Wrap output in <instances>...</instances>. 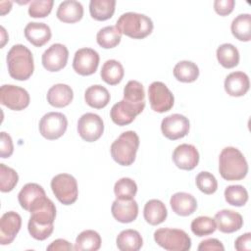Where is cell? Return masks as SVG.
I'll return each mask as SVG.
<instances>
[{
  "label": "cell",
  "instance_id": "cell-31",
  "mask_svg": "<svg viewBox=\"0 0 251 251\" xmlns=\"http://www.w3.org/2000/svg\"><path fill=\"white\" fill-rule=\"evenodd\" d=\"M232 35L240 41L251 39V16L250 14H240L235 17L230 25Z\"/></svg>",
  "mask_w": 251,
  "mask_h": 251
},
{
  "label": "cell",
  "instance_id": "cell-18",
  "mask_svg": "<svg viewBox=\"0 0 251 251\" xmlns=\"http://www.w3.org/2000/svg\"><path fill=\"white\" fill-rule=\"evenodd\" d=\"M215 222L217 228L224 233H231L239 230L243 226L242 216L232 210L224 209L216 213Z\"/></svg>",
  "mask_w": 251,
  "mask_h": 251
},
{
  "label": "cell",
  "instance_id": "cell-23",
  "mask_svg": "<svg viewBox=\"0 0 251 251\" xmlns=\"http://www.w3.org/2000/svg\"><path fill=\"white\" fill-rule=\"evenodd\" d=\"M56 16L63 23L75 24L82 19L83 7L78 1L66 0L58 6Z\"/></svg>",
  "mask_w": 251,
  "mask_h": 251
},
{
  "label": "cell",
  "instance_id": "cell-28",
  "mask_svg": "<svg viewBox=\"0 0 251 251\" xmlns=\"http://www.w3.org/2000/svg\"><path fill=\"white\" fill-rule=\"evenodd\" d=\"M116 243L121 251H137L142 247L143 239L137 230L129 228L119 233Z\"/></svg>",
  "mask_w": 251,
  "mask_h": 251
},
{
  "label": "cell",
  "instance_id": "cell-35",
  "mask_svg": "<svg viewBox=\"0 0 251 251\" xmlns=\"http://www.w3.org/2000/svg\"><path fill=\"white\" fill-rule=\"evenodd\" d=\"M122 39V33L116 25H108L101 28L96 35L97 43L105 49L116 47Z\"/></svg>",
  "mask_w": 251,
  "mask_h": 251
},
{
  "label": "cell",
  "instance_id": "cell-33",
  "mask_svg": "<svg viewBox=\"0 0 251 251\" xmlns=\"http://www.w3.org/2000/svg\"><path fill=\"white\" fill-rule=\"evenodd\" d=\"M218 62L226 69H231L239 63V52L237 48L230 43H224L217 49Z\"/></svg>",
  "mask_w": 251,
  "mask_h": 251
},
{
  "label": "cell",
  "instance_id": "cell-19",
  "mask_svg": "<svg viewBox=\"0 0 251 251\" xmlns=\"http://www.w3.org/2000/svg\"><path fill=\"white\" fill-rule=\"evenodd\" d=\"M112 215L120 223L127 224L133 222L138 215V205L134 199H116L111 207Z\"/></svg>",
  "mask_w": 251,
  "mask_h": 251
},
{
  "label": "cell",
  "instance_id": "cell-25",
  "mask_svg": "<svg viewBox=\"0 0 251 251\" xmlns=\"http://www.w3.org/2000/svg\"><path fill=\"white\" fill-rule=\"evenodd\" d=\"M145 221L151 226L162 224L168 216V211L165 204L158 199H151L146 202L143 209Z\"/></svg>",
  "mask_w": 251,
  "mask_h": 251
},
{
  "label": "cell",
  "instance_id": "cell-38",
  "mask_svg": "<svg viewBox=\"0 0 251 251\" xmlns=\"http://www.w3.org/2000/svg\"><path fill=\"white\" fill-rule=\"evenodd\" d=\"M225 199L229 205L241 207L248 201V192L246 188L240 184L228 185L225 189Z\"/></svg>",
  "mask_w": 251,
  "mask_h": 251
},
{
  "label": "cell",
  "instance_id": "cell-37",
  "mask_svg": "<svg viewBox=\"0 0 251 251\" xmlns=\"http://www.w3.org/2000/svg\"><path fill=\"white\" fill-rule=\"evenodd\" d=\"M137 192L135 181L129 177H122L114 185V193L117 199L130 200L133 199Z\"/></svg>",
  "mask_w": 251,
  "mask_h": 251
},
{
  "label": "cell",
  "instance_id": "cell-46",
  "mask_svg": "<svg viewBox=\"0 0 251 251\" xmlns=\"http://www.w3.org/2000/svg\"><path fill=\"white\" fill-rule=\"evenodd\" d=\"M234 247L238 251H249L251 249V233L246 232L236 238Z\"/></svg>",
  "mask_w": 251,
  "mask_h": 251
},
{
  "label": "cell",
  "instance_id": "cell-36",
  "mask_svg": "<svg viewBox=\"0 0 251 251\" xmlns=\"http://www.w3.org/2000/svg\"><path fill=\"white\" fill-rule=\"evenodd\" d=\"M145 92L143 85L137 80H129L124 88V99L134 105L145 106Z\"/></svg>",
  "mask_w": 251,
  "mask_h": 251
},
{
  "label": "cell",
  "instance_id": "cell-11",
  "mask_svg": "<svg viewBox=\"0 0 251 251\" xmlns=\"http://www.w3.org/2000/svg\"><path fill=\"white\" fill-rule=\"evenodd\" d=\"M103 131L104 123L102 118L97 114L85 113L77 121V132L87 142L98 140L102 136Z\"/></svg>",
  "mask_w": 251,
  "mask_h": 251
},
{
  "label": "cell",
  "instance_id": "cell-17",
  "mask_svg": "<svg viewBox=\"0 0 251 251\" xmlns=\"http://www.w3.org/2000/svg\"><path fill=\"white\" fill-rule=\"evenodd\" d=\"M173 161L177 168L191 171L199 163V152L194 145L183 143L174 150Z\"/></svg>",
  "mask_w": 251,
  "mask_h": 251
},
{
  "label": "cell",
  "instance_id": "cell-29",
  "mask_svg": "<svg viewBox=\"0 0 251 251\" xmlns=\"http://www.w3.org/2000/svg\"><path fill=\"white\" fill-rule=\"evenodd\" d=\"M101 242V236L97 231L92 229H86L81 231L76 236L74 249L77 251H96L100 249Z\"/></svg>",
  "mask_w": 251,
  "mask_h": 251
},
{
  "label": "cell",
  "instance_id": "cell-12",
  "mask_svg": "<svg viewBox=\"0 0 251 251\" xmlns=\"http://www.w3.org/2000/svg\"><path fill=\"white\" fill-rule=\"evenodd\" d=\"M189 120L180 114H172L162 120L161 130L165 137L176 140L184 137L189 131Z\"/></svg>",
  "mask_w": 251,
  "mask_h": 251
},
{
  "label": "cell",
  "instance_id": "cell-7",
  "mask_svg": "<svg viewBox=\"0 0 251 251\" xmlns=\"http://www.w3.org/2000/svg\"><path fill=\"white\" fill-rule=\"evenodd\" d=\"M51 189L64 205L74 204L78 196L76 179L69 174H59L51 179Z\"/></svg>",
  "mask_w": 251,
  "mask_h": 251
},
{
  "label": "cell",
  "instance_id": "cell-6",
  "mask_svg": "<svg viewBox=\"0 0 251 251\" xmlns=\"http://www.w3.org/2000/svg\"><path fill=\"white\" fill-rule=\"evenodd\" d=\"M155 242L168 251H187L191 247L188 234L178 228H159L154 232Z\"/></svg>",
  "mask_w": 251,
  "mask_h": 251
},
{
  "label": "cell",
  "instance_id": "cell-9",
  "mask_svg": "<svg viewBox=\"0 0 251 251\" xmlns=\"http://www.w3.org/2000/svg\"><path fill=\"white\" fill-rule=\"evenodd\" d=\"M150 107L157 113H165L174 106L175 97L171 90L162 81H153L148 87Z\"/></svg>",
  "mask_w": 251,
  "mask_h": 251
},
{
  "label": "cell",
  "instance_id": "cell-22",
  "mask_svg": "<svg viewBox=\"0 0 251 251\" xmlns=\"http://www.w3.org/2000/svg\"><path fill=\"white\" fill-rule=\"evenodd\" d=\"M170 204L173 211L182 217L193 214L197 209V201L195 197L186 192H176L172 195Z\"/></svg>",
  "mask_w": 251,
  "mask_h": 251
},
{
  "label": "cell",
  "instance_id": "cell-8",
  "mask_svg": "<svg viewBox=\"0 0 251 251\" xmlns=\"http://www.w3.org/2000/svg\"><path fill=\"white\" fill-rule=\"evenodd\" d=\"M67 127V117L59 112H49L45 114L39 122V132L48 140L60 138L66 132Z\"/></svg>",
  "mask_w": 251,
  "mask_h": 251
},
{
  "label": "cell",
  "instance_id": "cell-48",
  "mask_svg": "<svg viewBox=\"0 0 251 251\" xmlns=\"http://www.w3.org/2000/svg\"><path fill=\"white\" fill-rule=\"evenodd\" d=\"M1 30H2V43H1V47H3L4 44H5V42L7 41V39H5V36H4V34H5V29H4L3 26L1 27Z\"/></svg>",
  "mask_w": 251,
  "mask_h": 251
},
{
  "label": "cell",
  "instance_id": "cell-44",
  "mask_svg": "<svg viewBox=\"0 0 251 251\" xmlns=\"http://www.w3.org/2000/svg\"><path fill=\"white\" fill-rule=\"evenodd\" d=\"M235 5L234 0H215L214 9L220 16H226L233 11Z\"/></svg>",
  "mask_w": 251,
  "mask_h": 251
},
{
  "label": "cell",
  "instance_id": "cell-1",
  "mask_svg": "<svg viewBox=\"0 0 251 251\" xmlns=\"http://www.w3.org/2000/svg\"><path fill=\"white\" fill-rule=\"evenodd\" d=\"M28 212H30V218L27 223L29 234L36 240H45L54 230L55 204L45 195L36 200Z\"/></svg>",
  "mask_w": 251,
  "mask_h": 251
},
{
  "label": "cell",
  "instance_id": "cell-3",
  "mask_svg": "<svg viewBox=\"0 0 251 251\" xmlns=\"http://www.w3.org/2000/svg\"><path fill=\"white\" fill-rule=\"evenodd\" d=\"M6 60L8 72L12 78L26 80L33 74V56L26 46L23 44L12 46L7 54Z\"/></svg>",
  "mask_w": 251,
  "mask_h": 251
},
{
  "label": "cell",
  "instance_id": "cell-15",
  "mask_svg": "<svg viewBox=\"0 0 251 251\" xmlns=\"http://www.w3.org/2000/svg\"><path fill=\"white\" fill-rule=\"evenodd\" d=\"M144 107L143 105H134L123 99L113 105L110 117L116 125L121 126H126L134 121L135 117L143 111Z\"/></svg>",
  "mask_w": 251,
  "mask_h": 251
},
{
  "label": "cell",
  "instance_id": "cell-10",
  "mask_svg": "<svg viewBox=\"0 0 251 251\" xmlns=\"http://www.w3.org/2000/svg\"><path fill=\"white\" fill-rule=\"evenodd\" d=\"M28 92L20 86L4 84L0 89V102L2 105L14 111H21L29 105Z\"/></svg>",
  "mask_w": 251,
  "mask_h": 251
},
{
  "label": "cell",
  "instance_id": "cell-5",
  "mask_svg": "<svg viewBox=\"0 0 251 251\" xmlns=\"http://www.w3.org/2000/svg\"><path fill=\"white\" fill-rule=\"evenodd\" d=\"M139 137L133 130L123 132L111 145V156L121 166H130L136 157Z\"/></svg>",
  "mask_w": 251,
  "mask_h": 251
},
{
  "label": "cell",
  "instance_id": "cell-30",
  "mask_svg": "<svg viewBox=\"0 0 251 251\" xmlns=\"http://www.w3.org/2000/svg\"><path fill=\"white\" fill-rule=\"evenodd\" d=\"M100 75L106 83L110 85H116L122 81L125 71L123 65L119 61L112 59L107 60L103 64Z\"/></svg>",
  "mask_w": 251,
  "mask_h": 251
},
{
  "label": "cell",
  "instance_id": "cell-2",
  "mask_svg": "<svg viewBox=\"0 0 251 251\" xmlns=\"http://www.w3.org/2000/svg\"><path fill=\"white\" fill-rule=\"evenodd\" d=\"M219 172L226 180L244 178L248 173V164L241 151L231 146L224 148L219 156Z\"/></svg>",
  "mask_w": 251,
  "mask_h": 251
},
{
  "label": "cell",
  "instance_id": "cell-45",
  "mask_svg": "<svg viewBox=\"0 0 251 251\" xmlns=\"http://www.w3.org/2000/svg\"><path fill=\"white\" fill-rule=\"evenodd\" d=\"M197 249L199 251H214V250L224 251L225 247L219 239H217V238H208V239L202 240Z\"/></svg>",
  "mask_w": 251,
  "mask_h": 251
},
{
  "label": "cell",
  "instance_id": "cell-47",
  "mask_svg": "<svg viewBox=\"0 0 251 251\" xmlns=\"http://www.w3.org/2000/svg\"><path fill=\"white\" fill-rule=\"evenodd\" d=\"M74 246L65 239H56L53 242H51L50 245L47 246V250H60V251H67V250H73Z\"/></svg>",
  "mask_w": 251,
  "mask_h": 251
},
{
  "label": "cell",
  "instance_id": "cell-20",
  "mask_svg": "<svg viewBox=\"0 0 251 251\" xmlns=\"http://www.w3.org/2000/svg\"><path fill=\"white\" fill-rule=\"evenodd\" d=\"M226 92L233 97H240L247 93L250 86L248 75L243 72H233L225 79Z\"/></svg>",
  "mask_w": 251,
  "mask_h": 251
},
{
  "label": "cell",
  "instance_id": "cell-24",
  "mask_svg": "<svg viewBox=\"0 0 251 251\" xmlns=\"http://www.w3.org/2000/svg\"><path fill=\"white\" fill-rule=\"evenodd\" d=\"M47 102L56 108H63L68 106L74 98V92L71 86L65 83H57L49 88L47 91Z\"/></svg>",
  "mask_w": 251,
  "mask_h": 251
},
{
  "label": "cell",
  "instance_id": "cell-26",
  "mask_svg": "<svg viewBox=\"0 0 251 251\" xmlns=\"http://www.w3.org/2000/svg\"><path fill=\"white\" fill-rule=\"evenodd\" d=\"M110 93L106 87L100 84L89 86L84 92L86 104L95 109H102L110 102Z\"/></svg>",
  "mask_w": 251,
  "mask_h": 251
},
{
  "label": "cell",
  "instance_id": "cell-4",
  "mask_svg": "<svg viewBox=\"0 0 251 251\" xmlns=\"http://www.w3.org/2000/svg\"><path fill=\"white\" fill-rule=\"evenodd\" d=\"M116 26L122 34L134 39H142L152 32L154 25L146 15L127 12L120 16Z\"/></svg>",
  "mask_w": 251,
  "mask_h": 251
},
{
  "label": "cell",
  "instance_id": "cell-14",
  "mask_svg": "<svg viewBox=\"0 0 251 251\" xmlns=\"http://www.w3.org/2000/svg\"><path fill=\"white\" fill-rule=\"evenodd\" d=\"M68 58V48L64 44L54 43L43 52L41 61L45 70L49 72H58L65 68Z\"/></svg>",
  "mask_w": 251,
  "mask_h": 251
},
{
  "label": "cell",
  "instance_id": "cell-32",
  "mask_svg": "<svg viewBox=\"0 0 251 251\" xmlns=\"http://www.w3.org/2000/svg\"><path fill=\"white\" fill-rule=\"evenodd\" d=\"M115 7V0H91L89 3V12L94 20L106 21L114 15Z\"/></svg>",
  "mask_w": 251,
  "mask_h": 251
},
{
  "label": "cell",
  "instance_id": "cell-39",
  "mask_svg": "<svg viewBox=\"0 0 251 251\" xmlns=\"http://www.w3.org/2000/svg\"><path fill=\"white\" fill-rule=\"evenodd\" d=\"M191 231L199 236H206L210 235L217 229V225L214 219L207 217V216H200L195 218L190 225Z\"/></svg>",
  "mask_w": 251,
  "mask_h": 251
},
{
  "label": "cell",
  "instance_id": "cell-16",
  "mask_svg": "<svg viewBox=\"0 0 251 251\" xmlns=\"http://www.w3.org/2000/svg\"><path fill=\"white\" fill-rule=\"evenodd\" d=\"M21 226L22 218L18 213L9 211L3 214L0 219V243L2 245L12 243L20 231Z\"/></svg>",
  "mask_w": 251,
  "mask_h": 251
},
{
  "label": "cell",
  "instance_id": "cell-42",
  "mask_svg": "<svg viewBox=\"0 0 251 251\" xmlns=\"http://www.w3.org/2000/svg\"><path fill=\"white\" fill-rule=\"evenodd\" d=\"M53 0H33L29 3L28 15L32 18H45L53 8Z\"/></svg>",
  "mask_w": 251,
  "mask_h": 251
},
{
  "label": "cell",
  "instance_id": "cell-41",
  "mask_svg": "<svg viewBox=\"0 0 251 251\" xmlns=\"http://www.w3.org/2000/svg\"><path fill=\"white\" fill-rule=\"evenodd\" d=\"M196 185L205 194H213L218 189V181L214 175L209 172H200L196 176Z\"/></svg>",
  "mask_w": 251,
  "mask_h": 251
},
{
  "label": "cell",
  "instance_id": "cell-43",
  "mask_svg": "<svg viewBox=\"0 0 251 251\" xmlns=\"http://www.w3.org/2000/svg\"><path fill=\"white\" fill-rule=\"evenodd\" d=\"M14 152V145L12 137L6 133L5 131H2L0 133V156L1 158H9Z\"/></svg>",
  "mask_w": 251,
  "mask_h": 251
},
{
  "label": "cell",
  "instance_id": "cell-34",
  "mask_svg": "<svg viewBox=\"0 0 251 251\" xmlns=\"http://www.w3.org/2000/svg\"><path fill=\"white\" fill-rule=\"evenodd\" d=\"M174 75L178 81L193 82L199 76V69L191 61H180L174 68Z\"/></svg>",
  "mask_w": 251,
  "mask_h": 251
},
{
  "label": "cell",
  "instance_id": "cell-40",
  "mask_svg": "<svg viewBox=\"0 0 251 251\" xmlns=\"http://www.w3.org/2000/svg\"><path fill=\"white\" fill-rule=\"evenodd\" d=\"M19 180L18 173L7 167L5 164H0V190L2 192H9L15 188Z\"/></svg>",
  "mask_w": 251,
  "mask_h": 251
},
{
  "label": "cell",
  "instance_id": "cell-21",
  "mask_svg": "<svg viewBox=\"0 0 251 251\" xmlns=\"http://www.w3.org/2000/svg\"><path fill=\"white\" fill-rule=\"evenodd\" d=\"M24 31L27 41L36 47H41L46 44L52 36L49 25L44 23H28Z\"/></svg>",
  "mask_w": 251,
  "mask_h": 251
},
{
  "label": "cell",
  "instance_id": "cell-27",
  "mask_svg": "<svg viewBox=\"0 0 251 251\" xmlns=\"http://www.w3.org/2000/svg\"><path fill=\"white\" fill-rule=\"evenodd\" d=\"M45 195V190L41 185L34 182H29L24 185V187L21 189L18 194V200L23 209L29 211L32 204Z\"/></svg>",
  "mask_w": 251,
  "mask_h": 251
},
{
  "label": "cell",
  "instance_id": "cell-13",
  "mask_svg": "<svg viewBox=\"0 0 251 251\" xmlns=\"http://www.w3.org/2000/svg\"><path fill=\"white\" fill-rule=\"evenodd\" d=\"M99 54L91 48H80L75 53L73 68L80 75H93L99 65Z\"/></svg>",
  "mask_w": 251,
  "mask_h": 251
}]
</instances>
